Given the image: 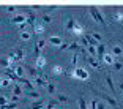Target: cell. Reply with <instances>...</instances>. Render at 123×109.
I'll return each mask as SVG.
<instances>
[{
    "label": "cell",
    "instance_id": "cell-20",
    "mask_svg": "<svg viewBox=\"0 0 123 109\" xmlns=\"http://www.w3.org/2000/svg\"><path fill=\"white\" fill-rule=\"evenodd\" d=\"M33 30H35V33H38V35H40V33L44 32V26H43V24H35Z\"/></svg>",
    "mask_w": 123,
    "mask_h": 109
},
{
    "label": "cell",
    "instance_id": "cell-43",
    "mask_svg": "<svg viewBox=\"0 0 123 109\" xmlns=\"http://www.w3.org/2000/svg\"><path fill=\"white\" fill-rule=\"evenodd\" d=\"M8 85H10V81H8V79L2 81V87H8Z\"/></svg>",
    "mask_w": 123,
    "mask_h": 109
},
{
    "label": "cell",
    "instance_id": "cell-16",
    "mask_svg": "<svg viewBox=\"0 0 123 109\" xmlns=\"http://www.w3.org/2000/svg\"><path fill=\"white\" fill-rule=\"evenodd\" d=\"M14 74L18 77H24V66H22V65H18L14 68Z\"/></svg>",
    "mask_w": 123,
    "mask_h": 109
},
{
    "label": "cell",
    "instance_id": "cell-45",
    "mask_svg": "<svg viewBox=\"0 0 123 109\" xmlns=\"http://www.w3.org/2000/svg\"><path fill=\"white\" fill-rule=\"evenodd\" d=\"M8 11H10V13H13V11H16V6H8Z\"/></svg>",
    "mask_w": 123,
    "mask_h": 109
},
{
    "label": "cell",
    "instance_id": "cell-6",
    "mask_svg": "<svg viewBox=\"0 0 123 109\" xmlns=\"http://www.w3.org/2000/svg\"><path fill=\"white\" fill-rule=\"evenodd\" d=\"M25 21H27V18H25L24 14H19V16H16V18H13V19H11V22H13V24H18V26L24 24Z\"/></svg>",
    "mask_w": 123,
    "mask_h": 109
},
{
    "label": "cell",
    "instance_id": "cell-41",
    "mask_svg": "<svg viewBox=\"0 0 123 109\" xmlns=\"http://www.w3.org/2000/svg\"><path fill=\"white\" fill-rule=\"evenodd\" d=\"M96 109H106V106H104V103H103V101H99V103H96Z\"/></svg>",
    "mask_w": 123,
    "mask_h": 109
},
{
    "label": "cell",
    "instance_id": "cell-37",
    "mask_svg": "<svg viewBox=\"0 0 123 109\" xmlns=\"http://www.w3.org/2000/svg\"><path fill=\"white\" fill-rule=\"evenodd\" d=\"M8 103V98L6 96H0V108H2V106H5Z\"/></svg>",
    "mask_w": 123,
    "mask_h": 109
},
{
    "label": "cell",
    "instance_id": "cell-10",
    "mask_svg": "<svg viewBox=\"0 0 123 109\" xmlns=\"http://www.w3.org/2000/svg\"><path fill=\"white\" fill-rule=\"evenodd\" d=\"M101 96H103V98H104L106 101L109 103V104H112V108H115V109L118 108V104H117V101H115V100H114V98H111L109 95H106V93H101Z\"/></svg>",
    "mask_w": 123,
    "mask_h": 109
},
{
    "label": "cell",
    "instance_id": "cell-26",
    "mask_svg": "<svg viewBox=\"0 0 123 109\" xmlns=\"http://www.w3.org/2000/svg\"><path fill=\"white\" fill-rule=\"evenodd\" d=\"M25 68H27V71L30 73V76L38 77V73H36V70H35V68H32V66H25Z\"/></svg>",
    "mask_w": 123,
    "mask_h": 109
},
{
    "label": "cell",
    "instance_id": "cell-21",
    "mask_svg": "<svg viewBox=\"0 0 123 109\" xmlns=\"http://www.w3.org/2000/svg\"><path fill=\"white\" fill-rule=\"evenodd\" d=\"M44 65H46V58L44 57H38L36 58V66H38V68H43Z\"/></svg>",
    "mask_w": 123,
    "mask_h": 109
},
{
    "label": "cell",
    "instance_id": "cell-35",
    "mask_svg": "<svg viewBox=\"0 0 123 109\" xmlns=\"http://www.w3.org/2000/svg\"><path fill=\"white\" fill-rule=\"evenodd\" d=\"M54 73L55 74H62V73H63V68H62L60 65H55L54 66Z\"/></svg>",
    "mask_w": 123,
    "mask_h": 109
},
{
    "label": "cell",
    "instance_id": "cell-28",
    "mask_svg": "<svg viewBox=\"0 0 123 109\" xmlns=\"http://www.w3.org/2000/svg\"><path fill=\"white\" fill-rule=\"evenodd\" d=\"M46 89H47V92H49L51 95H54V93H55V85H54V84H47Z\"/></svg>",
    "mask_w": 123,
    "mask_h": 109
},
{
    "label": "cell",
    "instance_id": "cell-4",
    "mask_svg": "<svg viewBox=\"0 0 123 109\" xmlns=\"http://www.w3.org/2000/svg\"><path fill=\"white\" fill-rule=\"evenodd\" d=\"M104 54H106V46L99 43V44L96 46V55H98V60H103Z\"/></svg>",
    "mask_w": 123,
    "mask_h": 109
},
{
    "label": "cell",
    "instance_id": "cell-24",
    "mask_svg": "<svg viewBox=\"0 0 123 109\" xmlns=\"http://www.w3.org/2000/svg\"><path fill=\"white\" fill-rule=\"evenodd\" d=\"M18 108V103H6L5 106H2L0 109H16Z\"/></svg>",
    "mask_w": 123,
    "mask_h": 109
},
{
    "label": "cell",
    "instance_id": "cell-44",
    "mask_svg": "<svg viewBox=\"0 0 123 109\" xmlns=\"http://www.w3.org/2000/svg\"><path fill=\"white\" fill-rule=\"evenodd\" d=\"M68 47H69V44H68V43H62L60 49H68Z\"/></svg>",
    "mask_w": 123,
    "mask_h": 109
},
{
    "label": "cell",
    "instance_id": "cell-3",
    "mask_svg": "<svg viewBox=\"0 0 123 109\" xmlns=\"http://www.w3.org/2000/svg\"><path fill=\"white\" fill-rule=\"evenodd\" d=\"M103 62H104L106 65H114L117 60H115V57H114L111 52H107V54H104V57H103Z\"/></svg>",
    "mask_w": 123,
    "mask_h": 109
},
{
    "label": "cell",
    "instance_id": "cell-23",
    "mask_svg": "<svg viewBox=\"0 0 123 109\" xmlns=\"http://www.w3.org/2000/svg\"><path fill=\"white\" fill-rule=\"evenodd\" d=\"M69 49H73L74 52H77V51H82V46H80L79 43H73V44H69Z\"/></svg>",
    "mask_w": 123,
    "mask_h": 109
},
{
    "label": "cell",
    "instance_id": "cell-22",
    "mask_svg": "<svg viewBox=\"0 0 123 109\" xmlns=\"http://www.w3.org/2000/svg\"><path fill=\"white\" fill-rule=\"evenodd\" d=\"M74 24H76V21H74L73 18H69V19H68V22H66V30H69V32H71L73 27H74Z\"/></svg>",
    "mask_w": 123,
    "mask_h": 109
},
{
    "label": "cell",
    "instance_id": "cell-2",
    "mask_svg": "<svg viewBox=\"0 0 123 109\" xmlns=\"http://www.w3.org/2000/svg\"><path fill=\"white\" fill-rule=\"evenodd\" d=\"M71 76L77 77V79H82V81H87L88 79V71H87V70H84V68H76Z\"/></svg>",
    "mask_w": 123,
    "mask_h": 109
},
{
    "label": "cell",
    "instance_id": "cell-49",
    "mask_svg": "<svg viewBox=\"0 0 123 109\" xmlns=\"http://www.w3.org/2000/svg\"><path fill=\"white\" fill-rule=\"evenodd\" d=\"M106 109H107V108H106Z\"/></svg>",
    "mask_w": 123,
    "mask_h": 109
},
{
    "label": "cell",
    "instance_id": "cell-7",
    "mask_svg": "<svg viewBox=\"0 0 123 109\" xmlns=\"http://www.w3.org/2000/svg\"><path fill=\"white\" fill-rule=\"evenodd\" d=\"M73 33H74V35H84V27L80 26L79 22H76V24H74V27H73V30H71Z\"/></svg>",
    "mask_w": 123,
    "mask_h": 109
},
{
    "label": "cell",
    "instance_id": "cell-14",
    "mask_svg": "<svg viewBox=\"0 0 123 109\" xmlns=\"http://www.w3.org/2000/svg\"><path fill=\"white\" fill-rule=\"evenodd\" d=\"M58 106H60V103H58L57 100H51V101L46 104V109H57Z\"/></svg>",
    "mask_w": 123,
    "mask_h": 109
},
{
    "label": "cell",
    "instance_id": "cell-18",
    "mask_svg": "<svg viewBox=\"0 0 123 109\" xmlns=\"http://www.w3.org/2000/svg\"><path fill=\"white\" fill-rule=\"evenodd\" d=\"M16 60H22V58H24V55H25V51H24V49H21V47H19V49H16Z\"/></svg>",
    "mask_w": 123,
    "mask_h": 109
},
{
    "label": "cell",
    "instance_id": "cell-38",
    "mask_svg": "<svg viewBox=\"0 0 123 109\" xmlns=\"http://www.w3.org/2000/svg\"><path fill=\"white\" fill-rule=\"evenodd\" d=\"M44 44H46V40H40L38 41V44H35L38 49H41V47H44Z\"/></svg>",
    "mask_w": 123,
    "mask_h": 109
},
{
    "label": "cell",
    "instance_id": "cell-15",
    "mask_svg": "<svg viewBox=\"0 0 123 109\" xmlns=\"http://www.w3.org/2000/svg\"><path fill=\"white\" fill-rule=\"evenodd\" d=\"M13 90H14V95H16V96H19V95H24V89H22L19 84H14V85H13Z\"/></svg>",
    "mask_w": 123,
    "mask_h": 109
},
{
    "label": "cell",
    "instance_id": "cell-9",
    "mask_svg": "<svg viewBox=\"0 0 123 109\" xmlns=\"http://www.w3.org/2000/svg\"><path fill=\"white\" fill-rule=\"evenodd\" d=\"M44 101L43 100H38V101H33L32 104H30V109H44Z\"/></svg>",
    "mask_w": 123,
    "mask_h": 109
},
{
    "label": "cell",
    "instance_id": "cell-48",
    "mask_svg": "<svg viewBox=\"0 0 123 109\" xmlns=\"http://www.w3.org/2000/svg\"><path fill=\"white\" fill-rule=\"evenodd\" d=\"M2 81H3V79H2V77H0V87H2Z\"/></svg>",
    "mask_w": 123,
    "mask_h": 109
},
{
    "label": "cell",
    "instance_id": "cell-33",
    "mask_svg": "<svg viewBox=\"0 0 123 109\" xmlns=\"http://www.w3.org/2000/svg\"><path fill=\"white\" fill-rule=\"evenodd\" d=\"M112 66H114V70H115V71H120V70L123 68V63H122V62H115Z\"/></svg>",
    "mask_w": 123,
    "mask_h": 109
},
{
    "label": "cell",
    "instance_id": "cell-25",
    "mask_svg": "<svg viewBox=\"0 0 123 109\" xmlns=\"http://www.w3.org/2000/svg\"><path fill=\"white\" fill-rule=\"evenodd\" d=\"M87 51H88V54H90V57H93V58H95V55H96V47H93V46H87Z\"/></svg>",
    "mask_w": 123,
    "mask_h": 109
},
{
    "label": "cell",
    "instance_id": "cell-27",
    "mask_svg": "<svg viewBox=\"0 0 123 109\" xmlns=\"http://www.w3.org/2000/svg\"><path fill=\"white\" fill-rule=\"evenodd\" d=\"M35 82H36V84H38V85H44V87H46L47 84H49V82H47V81H44V79H41V77H35Z\"/></svg>",
    "mask_w": 123,
    "mask_h": 109
},
{
    "label": "cell",
    "instance_id": "cell-34",
    "mask_svg": "<svg viewBox=\"0 0 123 109\" xmlns=\"http://www.w3.org/2000/svg\"><path fill=\"white\" fill-rule=\"evenodd\" d=\"M30 36H32V35H30L29 32H22V33H21V38H22V40H24V41L30 40Z\"/></svg>",
    "mask_w": 123,
    "mask_h": 109
},
{
    "label": "cell",
    "instance_id": "cell-32",
    "mask_svg": "<svg viewBox=\"0 0 123 109\" xmlns=\"http://www.w3.org/2000/svg\"><path fill=\"white\" fill-rule=\"evenodd\" d=\"M71 65L74 66V70H76V65H77V54H76V52L73 54V58H71Z\"/></svg>",
    "mask_w": 123,
    "mask_h": 109
},
{
    "label": "cell",
    "instance_id": "cell-17",
    "mask_svg": "<svg viewBox=\"0 0 123 109\" xmlns=\"http://www.w3.org/2000/svg\"><path fill=\"white\" fill-rule=\"evenodd\" d=\"M111 54H112L114 57H117V55H122V54H123V49H122L120 46H114L112 51H111Z\"/></svg>",
    "mask_w": 123,
    "mask_h": 109
},
{
    "label": "cell",
    "instance_id": "cell-13",
    "mask_svg": "<svg viewBox=\"0 0 123 109\" xmlns=\"http://www.w3.org/2000/svg\"><path fill=\"white\" fill-rule=\"evenodd\" d=\"M106 82H107L109 89L112 90V93L115 95V87H114V82H112V77H111V74H106Z\"/></svg>",
    "mask_w": 123,
    "mask_h": 109
},
{
    "label": "cell",
    "instance_id": "cell-12",
    "mask_svg": "<svg viewBox=\"0 0 123 109\" xmlns=\"http://www.w3.org/2000/svg\"><path fill=\"white\" fill-rule=\"evenodd\" d=\"M87 60H88V63H90V65L93 66L95 70H99V68H101V65H99V62H98L96 58H93V57H88Z\"/></svg>",
    "mask_w": 123,
    "mask_h": 109
},
{
    "label": "cell",
    "instance_id": "cell-11",
    "mask_svg": "<svg viewBox=\"0 0 123 109\" xmlns=\"http://www.w3.org/2000/svg\"><path fill=\"white\" fill-rule=\"evenodd\" d=\"M49 43L60 47L62 46V38H60V36H49Z\"/></svg>",
    "mask_w": 123,
    "mask_h": 109
},
{
    "label": "cell",
    "instance_id": "cell-8",
    "mask_svg": "<svg viewBox=\"0 0 123 109\" xmlns=\"http://www.w3.org/2000/svg\"><path fill=\"white\" fill-rule=\"evenodd\" d=\"M84 38L87 40V44H88V46H93V47H96L98 44H99V43H98V41H96V40H95V38H93V36L90 35V33H88V35H85V36H84Z\"/></svg>",
    "mask_w": 123,
    "mask_h": 109
},
{
    "label": "cell",
    "instance_id": "cell-47",
    "mask_svg": "<svg viewBox=\"0 0 123 109\" xmlns=\"http://www.w3.org/2000/svg\"><path fill=\"white\" fill-rule=\"evenodd\" d=\"M120 89H122V90H123V82H120Z\"/></svg>",
    "mask_w": 123,
    "mask_h": 109
},
{
    "label": "cell",
    "instance_id": "cell-40",
    "mask_svg": "<svg viewBox=\"0 0 123 109\" xmlns=\"http://www.w3.org/2000/svg\"><path fill=\"white\" fill-rule=\"evenodd\" d=\"M43 21H44V24L51 22V16H49V14H44V16H43Z\"/></svg>",
    "mask_w": 123,
    "mask_h": 109
},
{
    "label": "cell",
    "instance_id": "cell-42",
    "mask_svg": "<svg viewBox=\"0 0 123 109\" xmlns=\"http://www.w3.org/2000/svg\"><path fill=\"white\" fill-rule=\"evenodd\" d=\"M18 100H19V96H16V95H13V96H11V98H8V101H13V103H16V101H18Z\"/></svg>",
    "mask_w": 123,
    "mask_h": 109
},
{
    "label": "cell",
    "instance_id": "cell-29",
    "mask_svg": "<svg viewBox=\"0 0 123 109\" xmlns=\"http://www.w3.org/2000/svg\"><path fill=\"white\" fill-rule=\"evenodd\" d=\"M79 108H80V109H87V103H85V98H82V96L79 98Z\"/></svg>",
    "mask_w": 123,
    "mask_h": 109
},
{
    "label": "cell",
    "instance_id": "cell-46",
    "mask_svg": "<svg viewBox=\"0 0 123 109\" xmlns=\"http://www.w3.org/2000/svg\"><path fill=\"white\" fill-rule=\"evenodd\" d=\"M25 26H27V22H24V24H21V26H19V29L24 30V29H25Z\"/></svg>",
    "mask_w": 123,
    "mask_h": 109
},
{
    "label": "cell",
    "instance_id": "cell-19",
    "mask_svg": "<svg viewBox=\"0 0 123 109\" xmlns=\"http://www.w3.org/2000/svg\"><path fill=\"white\" fill-rule=\"evenodd\" d=\"M24 95H25V96H32V98H40V93H38V92H35V90H24Z\"/></svg>",
    "mask_w": 123,
    "mask_h": 109
},
{
    "label": "cell",
    "instance_id": "cell-5",
    "mask_svg": "<svg viewBox=\"0 0 123 109\" xmlns=\"http://www.w3.org/2000/svg\"><path fill=\"white\" fill-rule=\"evenodd\" d=\"M35 21H36V14L33 13V11H27V24H32L33 27H35Z\"/></svg>",
    "mask_w": 123,
    "mask_h": 109
},
{
    "label": "cell",
    "instance_id": "cell-31",
    "mask_svg": "<svg viewBox=\"0 0 123 109\" xmlns=\"http://www.w3.org/2000/svg\"><path fill=\"white\" fill-rule=\"evenodd\" d=\"M57 101L58 103H66V101H68V96H65V95H58V96H57Z\"/></svg>",
    "mask_w": 123,
    "mask_h": 109
},
{
    "label": "cell",
    "instance_id": "cell-36",
    "mask_svg": "<svg viewBox=\"0 0 123 109\" xmlns=\"http://www.w3.org/2000/svg\"><path fill=\"white\" fill-rule=\"evenodd\" d=\"M90 35H92V36H93V38H95V40H96V41H98V43H99V41H101V35H99V33H96V32H93V33H90Z\"/></svg>",
    "mask_w": 123,
    "mask_h": 109
},
{
    "label": "cell",
    "instance_id": "cell-1",
    "mask_svg": "<svg viewBox=\"0 0 123 109\" xmlns=\"http://www.w3.org/2000/svg\"><path fill=\"white\" fill-rule=\"evenodd\" d=\"M90 13H92V16H93V19H95V22H98V24H101V26H107V22H106V19H104V16L101 14V11L98 10V8H95V6H92L90 8Z\"/></svg>",
    "mask_w": 123,
    "mask_h": 109
},
{
    "label": "cell",
    "instance_id": "cell-39",
    "mask_svg": "<svg viewBox=\"0 0 123 109\" xmlns=\"http://www.w3.org/2000/svg\"><path fill=\"white\" fill-rule=\"evenodd\" d=\"M114 19H115V21H123V14L122 13H117V14L114 16Z\"/></svg>",
    "mask_w": 123,
    "mask_h": 109
},
{
    "label": "cell",
    "instance_id": "cell-30",
    "mask_svg": "<svg viewBox=\"0 0 123 109\" xmlns=\"http://www.w3.org/2000/svg\"><path fill=\"white\" fill-rule=\"evenodd\" d=\"M0 65L5 66V68H10V60H8V58H2V60H0Z\"/></svg>",
    "mask_w": 123,
    "mask_h": 109
}]
</instances>
